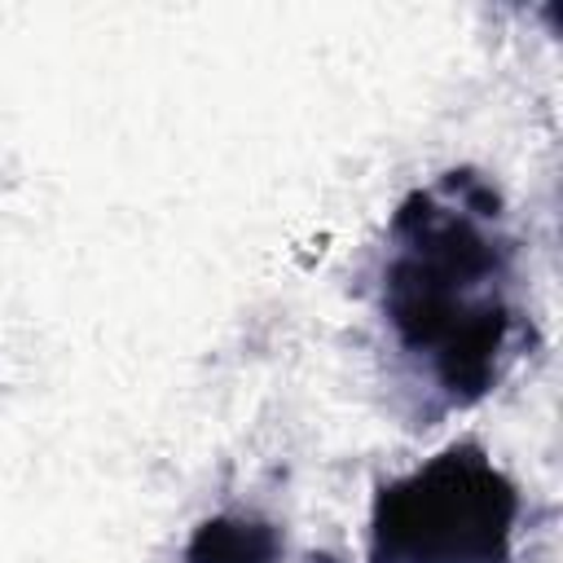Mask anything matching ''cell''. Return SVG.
<instances>
[{"label":"cell","mask_w":563,"mask_h":563,"mask_svg":"<svg viewBox=\"0 0 563 563\" xmlns=\"http://www.w3.org/2000/svg\"><path fill=\"white\" fill-rule=\"evenodd\" d=\"M282 550L286 541L273 519L251 510H229L202 519L189 532L180 563H282Z\"/></svg>","instance_id":"obj_3"},{"label":"cell","mask_w":563,"mask_h":563,"mask_svg":"<svg viewBox=\"0 0 563 563\" xmlns=\"http://www.w3.org/2000/svg\"><path fill=\"white\" fill-rule=\"evenodd\" d=\"M519 488L484 444L457 440L378 484L365 563H510Z\"/></svg>","instance_id":"obj_2"},{"label":"cell","mask_w":563,"mask_h":563,"mask_svg":"<svg viewBox=\"0 0 563 563\" xmlns=\"http://www.w3.org/2000/svg\"><path fill=\"white\" fill-rule=\"evenodd\" d=\"M369 303L413 427L479 405L515 369L532 343L519 238L479 167H449L396 202Z\"/></svg>","instance_id":"obj_1"}]
</instances>
